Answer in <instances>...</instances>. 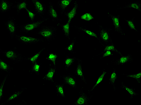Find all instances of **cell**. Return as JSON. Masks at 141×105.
I'll return each instance as SVG.
<instances>
[{
    "label": "cell",
    "instance_id": "obj_29",
    "mask_svg": "<svg viewBox=\"0 0 141 105\" xmlns=\"http://www.w3.org/2000/svg\"><path fill=\"white\" fill-rule=\"evenodd\" d=\"M80 18L82 20L87 21H91L94 18L91 14L88 13L82 14L80 16Z\"/></svg>",
    "mask_w": 141,
    "mask_h": 105
},
{
    "label": "cell",
    "instance_id": "obj_38",
    "mask_svg": "<svg viewBox=\"0 0 141 105\" xmlns=\"http://www.w3.org/2000/svg\"><path fill=\"white\" fill-rule=\"evenodd\" d=\"M113 54L111 51L107 50L104 51L102 56L103 57H106L107 56L112 55Z\"/></svg>",
    "mask_w": 141,
    "mask_h": 105
},
{
    "label": "cell",
    "instance_id": "obj_15",
    "mask_svg": "<svg viewBox=\"0 0 141 105\" xmlns=\"http://www.w3.org/2000/svg\"><path fill=\"white\" fill-rule=\"evenodd\" d=\"M27 89V88H21L20 90L14 92L8 95L5 102L1 105H4L10 101L17 99L21 96L23 92Z\"/></svg>",
    "mask_w": 141,
    "mask_h": 105
},
{
    "label": "cell",
    "instance_id": "obj_19",
    "mask_svg": "<svg viewBox=\"0 0 141 105\" xmlns=\"http://www.w3.org/2000/svg\"><path fill=\"white\" fill-rule=\"evenodd\" d=\"M56 93L57 95L63 98H66L65 94L64 88V84H59L57 82H54Z\"/></svg>",
    "mask_w": 141,
    "mask_h": 105
},
{
    "label": "cell",
    "instance_id": "obj_26",
    "mask_svg": "<svg viewBox=\"0 0 141 105\" xmlns=\"http://www.w3.org/2000/svg\"><path fill=\"white\" fill-rule=\"evenodd\" d=\"M76 26L77 29L84 32L90 36L99 40L98 38V36L94 32L89 30L86 28Z\"/></svg>",
    "mask_w": 141,
    "mask_h": 105
},
{
    "label": "cell",
    "instance_id": "obj_23",
    "mask_svg": "<svg viewBox=\"0 0 141 105\" xmlns=\"http://www.w3.org/2000/svg\"><path fill=\"white\" fill-rule=\"evenodd\" d=\"M76 58L75 57L67 56L63 61V64L65 66V70H67L74 63Z\"/></svg>",
    "mask_w": 141,
    "mask_h": 105
},
{
    "label": "cell",
    "instance_id": "obj_17",
    "mask_svg": "<svg viewBox=\"0 0 141 105\" xmlns=\"http://www.w3.org/2000/svg\"><path fill=\"white\" fill-rule=\"evenodd\" d=\"M70 23L68 22L65 24H58V26H60L62 31L63 33L65 36L67 38L70 39L71 31L70 30Z\"/></svg>",
    "mask_w": 141,
    "mask_h": 105
},
{
    "label": "cell",
    "instance_id": "obj_32",
    "mask_svg": "<svg viewBox=\"0 0 141 105\" xmlns=\"http://www.w3.org/2000/svg\"><path fill=\"white\" fill-rule=\"evenodd\" d=\"M117 49L112 43L106 44L104 46V51L109 50L116 51Z\"/></svg>",
    "mask_w": 141,
    "mask_h": 105
},
{
    "label": "cell",
    "instance_id": "obj_5",
    "mask_svg": "<svg viewBox=\"0 0 141 105\" xmlns=\"http://www.w3.org/2000/svg\"><path fill=\"white\" fill-rule=\"evenodd\" d=\"M15 38L20 44L23 45H35L39 42L44 41L42 38H37L25 35L16 34Z\"/></svg>",
    "mask_w": 141,
    "mask_h": 105
},
{
    "label": "cell",
    "instance_id": "obj_13",
    "mask_svg": "<svg viewBox=\"0 0 141 105\" xmlns=\"http://www.w3.org/2000/svg\"><path fill=\"white\" fill-rule=\"evenodd\" d=\"M109 15L112 22L114 30L124 35V34L120 24L119 17L118 15L110 14Z\"/></svg>",
    "mask_w": 141,
    "mask_h": 105
},
{
    "label": "cell",
    "instance_id": "obj_16",
    "mask_svg": "<svg viewBox=\"0 0 141 105\" xmlns=\"http://www.w3.org/2000/svg\"><path fill=\"white\" fill-rule=\"evenodd\" d=\"M78 5L76 2L74 5L72 9L67 13L65 12L63 15L66 16L67 18L68 22L71 23L72 19L77 14V9L78 8Z\"/></svg>",
    "mask_w": 141,
    "mask_h": 105
},
{
    "label": "cell",
    "instance_id": "obj_12",
    "mask_svg": "<svg viewBox=\"0 0 141 105\" xmlns=\"http://www.w3.org/2000/svg\"><path fill=\"white\" fill-rule=\"evenodd\" d=\"M77 64L76 68L74 69V74L76 76L79 77L81 80L86 83V80L82 70V60L78 58H76Z\"/></svg>",
    "mask_w": 141,
    "mask_h": 105
},
{
    "label": "cell",
    "instance_id": "obj_20",
    "mask_svg": "<svg viewBox=\"0 0 141 105\" xmlns=\"http://www.w3.org/2000/svg\"><path fill=\"white\" fill-rule=\"evenodd\" d=\"M37 62V61L31 63V67L29 72L31 74L34 73L36 75H39L42 67L41 64L38 63Z\"/></svg>",
    "mask_w": 141,
    "mask_h": 105
},
{
    "label": "cell",
    "instance_id": "obj_33",
    "mask_svg": "<svg viewBox=\"0 0 141 105\" xmlns=\"http://www.w3.org/2000/svg\"><path fill=\"white\" fill-rule=\"evenodd\" d=\"M106 74V72L105 71H104L100 76L98 79L95 84L94 85V86L92 88L91 90H93L102 81Z\"/></svg>",
    "mask_w": 141,
    "mask_h": 105
},
{
    "label": "cell",
    "instance_id": "obj_4",
    "mask_svg": "<svg viewBox=\"0 0 141 105\" xmlns=\"http://www.w3.org/2000/svg\"><path fill=\"white\" fill-rule=\"evenodd\" d=\"M16 19L13 15L9 16L7 19L3 21L6 28L11 39H13L16 35L19 26L16 22Z\"/></svg>",
    "mask_w": 141,
    "mask_h": 105
},
{
    "label": "cell",
    "instance_id": "obj_11",
    "mask_svg": "<svg viewBox=\"0 0 141 105\" xmlns=\"http://www.w3.org/2000/svg\"><path fill=\"white\" fill-rule=\"evenodd\" d=\"M14 5L13 2H11L8 0H0V15L11 10L12 8Z\"/></svg>",
    "mask_w": 141,
    "mask_h": 105
},
{
    "label": "cell",
    "instance_id": "obj_37",
    "mask_svg": "<svg viewBox=\"0 0 141 105\" xmlns=\"http://www.w3.org/2000/svg\"><path fill=\"white\" fill-rule=\"evenodd\" d=\"M129 77L133 78L135 79H140L141 77V73L140 72L135 74H130L128 75Z\"/></svg>",
    "mask_w": 141,
    "mask_h": 105
},
{
    "label": "cell",
    "instance_id": "obj_10",
    "mask_svg": "<svg viewBox=\"0 0 141 105\" xmlns=\"http://www.w3.org/2000/svg\"><path fill=\"white\" fill-rule=\"evenodd\" d=\"M48 10L47 12L48 16L50 17L52 21H57L61 20L59 18L57 11L54 8V3L51 2H48Z\"/></svg>",
    "mask_w": 141,
    "mask_h": 105
},
{
    "label": "cell",
    "instance_id": "obj_21",
    "mask_svg": "<svg viewBox=\"0 0 141 105\" xmlns=\"http://www.w3.org/2000/svg\"><path fill=\"white\" fill-rule=\"evenodd\" d=\"M56 68H50L48 72L43 77V79L45 81H49L53 82L55 72Z\"/></svg>",
    "mask_w": 141,
    "mask_h": 105
},
{
    "label": "cell",
    "instance_id": "obj_1",
    "mask_svg": "<svg viewBox=\"0 0 141 105\" xmlns=\"http://www.w3.org/2000/svg\"><path fill=\"white\" fill-rule=\"evenodd\" d=\"M57 28L54 26L42 25L36 34L42 36L49 43L53 39H55L57 34Z\"/></svg>",
    "mask_w": 141,
    "mask_h": 105
},
{
    "label": "cell",
    "instance_id": "obj_3",
    "mask_svg": "<svg viewBox=\"0 0 141 105\" xmlns=\"http://www.w3.org/2000/svg\"><path fill=\"white\" fill-rule=\"evenodd\" d=\"M0 52L4 56L15 63H19L24 61V57L19 52L16 47L9 50H3L0 47Z\"/></svg>",
    "mask_w": 141,
    "mask_h": 105
},
{
    "label": "cell",
    "instance_id": "obj_24",
    "mask_svg": "<svg viewBox=\"0 0 141 105\" xmlns=\"http://www.w3.org/2000/svg\"><path fill=\"white\" fill-rule=\"evenodd\" d=\"M0 70L5 71L10 76V73L12 70V67L9 64L6 63L2 58H0Z\"/></svg>",
    "mask_w": 141,
    "mask_h": 105
},
{
    "label": "cell",
    "instance_id": "obj_35",
    "mask_svg": "<svg viewBox=\"0 0 141 105\" xmlns=\"http://www.w3.org/2000/svg\"><path fill=\"white\" fill-rule=\"evenodd\" d=\"M126 21L127 22L129 26L131 29H133L134 30L137 31V30L135 26L134 21H133L132 19L130 20H127Z\"/></svg>",
    "mask_w": 141,
    "mask_h": 105
},
{
    "label": "cell",
    "instance_id": "obj_28",
    "mask_svg": "<svg viewBox=\"0 0 141 105\" xmlns=\"http://www.w3.org/2000/svg\"><path fill=\"white\" fill-rule=\"evenodd\" d=\"M130 56H121L118 60L117 62L118 64H125L130 60Z\"/></svg>",
    "mask_w": 141,
    "mask_h": 105
},
{
    "label": "cell",
    "instance_id": "obj_27",
    "mask_svg": "<svg viewBox=\"0 0 141 105\" xmlns=\"http://www.w3.org/2000/svg\"><path fill=\"white\" fill-rule=\"evenodd\" d=\"M8 75L6 74L2 81L0 82V100L4 97L3 95L4 87V85L5 83L8 78Z\"/></svg>",
    "mask_w": 141,
    "mask_h": 105
},
{
    "label": "cell",
    "instance_id": "obj_22",
    "mask_svg": "<svg viewBox=\"0 0 141 105\" xmlns=\"http://www.w3.org/2000/svg\"><path fill=\"white\" fill-rule=\"evenodd\" d=\"M46 49V47H43L38 52H36L30 57H24V61H29L31 63L38 61V60L42 52L45 50Z\"/></svg>",
    "mask_w": 141,
    "mask_h": 105
},
{
    "label": "cell",
    "instance_id": "obj_14",
    "mask_svg": "<svg viewBox=\"0 0 141 105\" xmlns=\"http://www.w3.org/2000/svg\"><path fill=\"white\" fill-rule=\"evenodd\" d=\"M15 2L16 3V4L12 7V8H15L16 9V14L18 16H19L22 10H25L27 8L28 6V4L27 0H24L22 2L15 1Z\"/></svg>",
    "mask_w": 141,
    "mask_h": 105
},
{
    "label": "cell",
    "instance_id": "obj_6",
    "mask_svg": "<svg viewBox=\"0 0 141 105\" xmlns=\"http://www.w3.org/2000/svg\"><path fill=\"white\" fill-rule=\"evenodd\" d=\"M98 35L99 39L105 44L112 43V39L110 37V32L108 29L101 25L99 26Z\"/></svg>",
    "mask_w": 141,
    "mask_h": 105
},
{
    "label": "cell",
    "instance_id": "obj_7",
    "mask_svg": "<svg viewBox=\"0 0 141 105\" xmlns=\"http://www.w3.org/2000/svg\"><path fill=\"white\" fill-rule=\"evenodd\" d=\"M31 1L33 5L35 13L39 15L42 19L45 18L44 14L47 11L46 4L39 0H31Z\"/></svg>",
    "mask_w": 141,
    "mask_h": 105
},
{
    "label": "cell",
    "instance_id": "obj_36",
    "mask_svg": "<svg viewBox=\"0 0 141 105\" xmlns=\"http://www.w3.org/2000/svg\"><path fill=\"white\" fill-rule=\"evenodd\" d=\"M117 77V73L115 72L112 73L110 76V80L111 82L114 83Z\"/></svg>",
    "mask_w": 141,
    "mask_h": 105
},
{
    "label": "cell",
    "instance_id": "obj_31",
    "mask_svg": "<svg viewBox=\"0 0 141 105\" xmlns=\"http://www.w3.org/2000/svg\"><path fill=\"white\" fill-rule=\"evenodd\" d=\"M76 37H74L72 40L70 44L67 46L66 47L65 49L68 51L70 52L71 53L73 52V48L74 46L76 41Z\"/></svg>",
    "mask_w": 141,
    "mask_h": 105
},
{
    "label": "cell",
    "instance_id": "obj_34",
    "mask_svg": "<svg viewBox=\"0 0 141 105\" xmlns=\"http://www.w3.org/2000/svg\"><path fill=\"white\" fill-rule=\"evenodd\" d=\"M131 3V4H129V7L135 9L137 10L140 9V2H135Z\"/></svg>",
    "mask_w": 141,
    "mask_h": 105
},
{
    "label": "cell",
    "instance_id": "obj_18",
    "mask_svg": "<svg viewBox=\"0 0 141 105\" xmlns=\"http://www.w3.org/2000/svg\"><path fill=\"white\" fill-rule=\"evenodd\" d=\"M71 0H60L58 2V6L61 12V14L63 15L67 7L70 4Z\"/></svg>",
    "mask_w": 141,
    "mask_h": 105
},
{
    "label": "cell",
    "instance_id": "obj_9",
    "mask_svg": "<svg viewBox=\"0 0 141 105\" xmlns=\"http://www.w3.org/2000/svg\"><path fill=\"white\" fill-rule=\"evenodd\" d=\"M90 101L89 98L87 94L83 91V88L82 87L79 91V95L75 102L72 104L74 105H87Z\"/></svg>",
    "mask_w": 141,
    "mask_h": 105
},
{
    "label": "cell",
    "instance_id": "obj_30",
    "mask_svg": "<svg viewBox=\"0 0 141 105\" xmlns=\"http://www.w3.org/2000/svg\"><path fill=\"white\" fill-rule=\"evenodd\" d=\"M24 10L27 13L28 17L31 21H35V16L37 15L35 13L34 14L31 11L27 8L25 9Z\"/></svg>",
    "mask_w": 141,
    "mask_h": 105
},
{
    "label": "cell",
    "instance_id": "obj_25",
    "mask_svg": "<svg viewBox=\"0 0 141 105\" xmlns=\"http://www.w3.org/2000/svg\"><path fill=\"white\" fill-rule=\"evenodd\" d=\"M58 56V55L56 53L51 52L48 54L46 59L51 62L53 67L56 68V61Z\"/></svg>",
    "mask_w": 141,
    "mask_h": 105
},
{
    "label": "cell",
    "instance_id": "obj_2",
    "mask_svg": "<svg viewBox=\"0 0 141 105\" xmlns=\"http://www.w3.org/2000/svg\"><path fill=\"white\" fill-rule=\"evenodd\" d=\"M49 19L48 18H45L39 19L36 21H31L20 24L19 26L18 31L28 34L31 33L36 29L40 28L44 22L49 21Z\"/></svg>",
    "mask_w": 141,
    "mask_h": 105
},
{
    "label": "cell",
    "instance_id": "obj_39",
    "mask_svg": "<svg viewBox=\"0 0 141 105\" xmlns=\"http://www.w3.org/2000/svg\"><path fill=\"white\" fill-rule=\"evenodd\" d=\"M126 90L131 95H133L134 94V92L130 88L128 87L125 88Z\"/></svg>",
    "mask_w": 141,
    "mask_h": 105
},
{
    "label": "cell",
    "instance_id": "obj_8",
    "mask_svg": "<svg viewBox=\"0 0 141 105\" xmlns=\"http://www.w3.org/2000/svg\"><path fill=\"white\" fill-rule=\"evenodd\" d=\"M63 82V84L69 85L74 89H75L79 88L77 82L75 77L70 73L60 76Z\"/></svg>",
    "mask_w": 141,
    "mask_h": 105
}]
</instances>
